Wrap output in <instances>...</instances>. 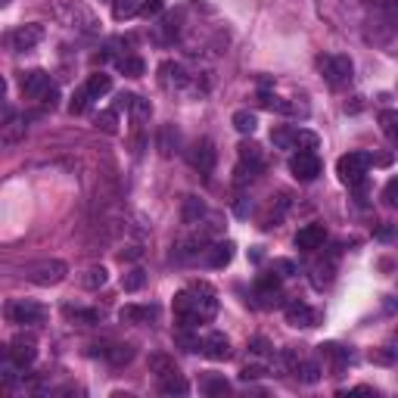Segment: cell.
<instances>
[{
	"label": "cell",
	"instance_id": "cell-30",
	"mask_svg": "<svg viewBox=\"0 0 398 398\" xmlns=\"http://www.w3.org/2000/svg\"><path fill=\"white\" fill-rule=\"evenodd\" d=\"M84 87L91 91V97H93V100H100L103 93H109V91H112V78H109L106 72H93L91 78H87V84H84Z\"/></svg>",
	"mask_w": 398,
	"mask_h": 398
},
{
	"label": "cell",
	"instance_id": "cell-26",
	"mask_svg": "<svg viewBox=\"0 0 398 398\" xmlns=\"http://www.w3.org/2000/svg\"><path fill=\"white\" fill-rule=\"evenodd\" d=\"M106 280H109V271H106L103 265H93V267H87V271H84L81 286H84V290H103Z\"/></svg>",
	"mask_w": 398,
	"mask_h": 398
},
{
	"label": "cell",
	"instance_id": "cell-28",
	"mask_svg": "<svg viewBox=\"0 0 398 398\" xmlns=\"http://www.w3.org/2000/svg\"><path fill=\"white\" fill-rule=\"evenodd\" d=\"M202 215H205L202 199L184 196V209H180V218H184V224H199V218H202Z\"/></svg>",
	"mask_w": 398,
	"mask_h": 398
},
{
	"label": "cell",
	"instance_id": "cell-14",
	"mask_svg": "<svg viewBox=\"0 0 398 398\" xmlns=\"http://www.w3.org/2000/svg\"><path fill=\"white\" fill-rule=\"evenodd\" d=\"M283 314H286V323H290V327H314L317 323V311L311 308V305H305L302 298L286 302Z\"/></svg>",
	"mask_w": 398,
	"mask_h": 398
},
{
	"label": "cell",
	"instance_id": "cell-6",
	"mask_svg": "<svg viewBox=\"0 0 398 398\" xmlns=\"http://www.w3.org/2000/svg\"><path fill=\"white\" fill-rule=\"evenodd\" d=\"M6 358H10V364H16L19 370L31 367V364H35V358H37V342H35V336H25V333L12 336L10 345H6Z\"/></svg>",
	"mask_w": 398,
	"mask_h": 398
},
{
	"label": "cell",
	"instance_id": "cell-48",
	"mask_svg": "<svg viewBox=\"0 0 398 398\" xmlns=\"http://www.w3.org/2000/svg\"><path fill=\"white\" fill-rule=\"evenodd\" d=\"M180 19L178 16H168L165 22H162V31H165V41H171V37H178V31H180Z\"/></svg>",
	"mask_w": 398,
	"mask_h": 398
},
{
	"label": "cell",
	"instance_id": "cell-37",
	"mask_svg": "<svg viewBox=\"0 0 398 398\" xmlns=\"http://www.w3.org/2000/svg\"><path fill=\"white\" fill-rule=\"evenodd\" d=\"M190 330H193V327L178 330V333H174V342H178L184 352H199V348H202V339H199L196 333H190Z\"/></svg>",
	"mask_w": 398,
	"mask_h": 398
},
{
	"label": "cell",
	"instance_id": "cell-44",
	"mask_svg": "<svg viewBox=\"0 0 398 398\" xmlns=\"http://www.w3.org/2000/svg\"><path fill=\"white\" fill-rule=\"evenodd\" d=\"M249 352L258 354V358H267V354H274V348H271V342H267L265 336H255V339L249 342Z\"/></svg>",
	"mask_w": 398,
	"mask_h": 398
},
{
	"label": "cell",
	"instance_id": "cell-1",
	"mask_svg": "<svg viewBox=\"0 0 398 398\" xmlns=\"http://www.w3.org/2000/svg\"><path fill=\"white\" fill-rule=\"evenodd\" d=\"M218 314V292L209 283H190V290L174 296V317L180 327H196V323H209Z\"/></svg>",
	"mask_w": 398,
	"mask_h": 398
},
{
	"label": "cell",
	"instance_id": "cell-32",
	"mask_svg": "<svg viewBox=\"0 0 398 398\" xmlns=\"http://www.w3.org/2000/svg\"><path fill=\"white\" fill-rule=\"evenodd\" d=\"M140 10H143V0H115V3H112V16H115L118 22L137 16Z\"/></svg>",
	"mask_w": 398,
	"mask_h": 398
},
{
	"label": "cell",
	"instance_id": "cell-15",
	"mask_svg": "<svg viewBox=\"0 0 398 398\" xmlns=\"http://www.w3.org/2000/svg\"><path fill=\"white\" fill-rule=\"evenodd\" d=\"M44 41V25H37V22H31V25H19L16 31L10 35V44H12V50H31V47H37V44Z\"/></svg>",
	"mask_w": 398,
	"mask_h": 398
},
{
	"label": "cell",
	"instance_id": "cell-17",
	"mask_svg": "<svg viewBox=\"0 0 398 398\" xmlns=\"http://www.w3.org/2000/svg\"><path fill=\"white\" fill-rule=\"evenodd\" d=\"M199 352L205 354L209 361H227L230 358V339L218 330H211L209 336H202V348Z\"/></svg>",
	"mask_w": 398,
	"mask_h": 398
},
{
	"label": "cell",
	"instance_id": "cell-53",
	"mask_svg": "<svg viewBox=\"0 0 398 398\" xmlns=\"http://www.w3.org/2000/svg\"><path fill=\"white\" fill-rule=\"evenodd\" d=\"M0 3H10V0H0Z\"/></svg>",
	"mask_w": 398,
	"mask_h": 398
},
{
	"label": "cell",
	"instance_id": "cell-31",
	"mask_svg": "<svg viewBox=\"0 0 398 398\" xmlns=\"http://www.w3.org/2000/svg\"><path fill=\"white\" fill-rule=\"evenodd\" d=\"M62 314L75 323H100V311L97 308H75V305H66Z\"/></svg>",
	"mask_w": 398,
	"mask_h": 398
},
{
	"label": "cell",
	"instance_id": "cell-10",
	"mask_svg": "<svg viewBox=\"0 0 398 398\" xmlns=\"http://www.w3.org/2000/svg\"><path fill=\"white\" fill-rule=\"evenodd\" d=\"M321 72H323V78L330 81L333 87H339V84H348L352 81V72H354V66H352V59L348 56H323L321 59Z\"/></svg>",
	"mask_w": 398,
	"mask_h": 398
},
{
	"label": "cell",
	"instance_id": "cell-21",
	"mask_svg": "<svg viewBox=\"0 0 398 398\" xmlns=\"http://www.w3.org/2000/svg\"><path fill=\"white\" fill-rule=\"evenodd\" d=\"M155 146H159V153L165 155V159H171L174 153H180V131L174 128V124H162Z\"/></svg>",
	"mask_w": 398,
	"mask_h": 398
},
{
	"label": "cell",
	"instance_id": "cell-7",
	"mask_svg": "<svg viewBox=\"0 0 398 398\" xmlns=\"http://www.w3.org/2000/svg\"><path fill=\"white\" fill-rule=\"evenodd\" d=\"M56 12H59L62 19H66L68 25H75V28L81 31H97V16H93L91 10H87L81 0H62L59 6H56Z\"/></svg>",
	"mask_w": 398,
	"mask_h": 398
},
{
	"label": "cell",
	"instance_id": "cell-27",
	"mask_svg": "<svg viewBox=\"0 0 398 398\" xmlns=\"http://www.w3.org/2000/svg\"><path fill=\"white\" fill-rule=\"evenodd\" d=\"M159 392L162 395H187V392H190V383H187L180 373H171V377L159 379Z\"/></svg>",
	"mask_w": 398,
	"mask_h": 398
},
{
	"label": "cell",
	"instance_id": "cell-41",
	"mask_svg": "<svg viewBox=\"0 0 398 398\" xmlns=\"http://www.w3.org/2000/svg\"><path fill=\"white\" fill-rule=\"evenodd\" d=\"M97 128L103 131V134H118V115L115 109H103L97 115Z\"/></svg>",
	"mask_w": 398,
	"mask_h": 398
},
{
	"label": "cell",
	"instance_id": "cell-16",
	"mask_svg": "<svg viewBox=\"0 0 398 398\" xmlns=\"http://www.w3.org/2000/svg\"><path fill=\"white\" fill-rule=\"evenodd\" d=\"M323 240H327V227L323 224H305V227H298L296 234V249H302V252H314V249L323 246Z\"/></svg>",
	"mask_w": 398,
	"mask_h": 398
},
{
	"label": "cell",
	"instance_id": "cell-47",
	"mask_svg": "<svg viewBox=\"0 0 398 398\" xmlns=\"http://www.w3.org/2000/svg\"><path fill=\"white\" fill-rule=\"evenodd\" d=\"M383 199H386V202H389V205H395V209H398V178H392L389 184H386Z\"/></svg>",
	"mask_w": 398,
	"mask_h": 398
},
{
	"label": "cell",
	"instance_id": "cell-20",
	"mask_svg": "<svg viewBox=\"0 0 398 398\" xmlns=\"http://www.w3.org/2000/svg\"><path fill=\"white\" fill-rule=\"evenodd\" d=\"M234 252H236V246L230 240L211 243L209 252H205V265H209V267H227L230 261H234Z\"/></svg>",
	"mask_w": 398,
	"mask_h": 398
},
{
	"label": "cell",
	"instance_id": "cell-49",
	"mask_svg": "<svg viewBox=\"0 0 398 398\" xmlns=\"http://www.w3.org/2000/svg\"><path fill=\"white\" fill-rule=\"evenodd\" d=\"M274 271H277L280 277H292V274H296V265H292L290 258H277L274 261Z\"/></svg>",
	"mask_w": 398,
	"mask_h": 398
},
{
	"label": "cell",
	"instance_id": "cell-46",
	"mask_svg": "<svg viewBox=\"0 0 398 398\" xmlns=\"http://www.w3.org/2000/svg\"><path fill=\"white\" fill-rule=\"evenodd\" d=\"M258 377H267V367L265 364H246L240 370V379H246V383H249V379H258Z\"/></svg>",
	"mask_w": 398,
	"mask_h": 398
},
{
	"label": "cell",
	"instance_id": "cell-29",
	"mask_svg": "<svg viewBox=\"0 0 398 398\" xmlns=\"http://www.w3.org/2000/svg\"><path fill=\"white\" fill-rule=\"evenodd\" d=\"M199 389H202L209 398H221V395L230 392V383L224 377H215V373H211V377H205L202 383H199Z\"/></svg>",
	"mask_w": 398,
	"mask_h": 398
},
{
	"label": "cell",
	"instance_id": "cell-13",
	"mask_svg": "<svg viewBox=\"0 0 398 398\" xmlns=\"http://www.w3.org/2000/svg\"><path fill=\"white\" fill-rule=\"evenodd\" d=\"M255 298H258V305H274L280 298V274L267 271V274H258V280H255Z\"/></svg>",
	"mask_w": 398,
	"mask_h": 398
},
{
	"label": "cell",
	"instance_id": "cell-24",
	"mask_svg": "<svg viewBox=\"0 0 398 398\" xmlns=\"http://www.w3.org/2000/svg\"><path fill=\"white\" fill-rule=\"evenodd\" d=\"M146 364H149V373H155L159 379H165V377H171V373H178V364H174V358H171V354H165V352H153Z\"/></svg>",
	"mask_w": 398,
	"mask_h": 398
},
{
	"label": "cell",
	"instance_id": "cell-8",
	"mask_svg": "<svg viewBox=\"0 0 398 398\" xmlns=\"http://www.w3.org/2000/svg\"><path fill=\"white\" fill-rule=\"evenodd\" d=\"M209 252V234H193V236H187V240H178L174 243V249H171V258L178 261V265H190V261H196L199 255H205Z\"/></svg>",
	"mask_w": 398,
	"mask_h": 398
},
{
	"label": "cell",
	"instance_id": "cell-42",
	"mask_svg": "<svg viewBox=\"0 0 398 398\" xmlns=\"http://www.w3.org/2000/svg\"><path fill=\"white\" fill-rule=\"evenodd\" d=\"M131 115H134V122H146L149 115H153V106H149V100H143V97H137L134 93V100H131Z\"/></svg>",
	"mask_w": 398,
	"mask_h": 398
},
{
	"label": "cell",
	"instance_id": "cell-2",
	"mask_svg": "<svg viewBox=\"0 0 398 398\" xmlns=\"http://www.w3.org/2000/svg\"><path fill=\"white\" fill-rule=\"evenodd\" d=\"M22 93L28 100H37V103L47 106V109H53L56 100H59V87H56L53 78H50L47 72H41V68H35V72H28L22 78Z\"/></svg>",
	"mask_w": 398,
	"mask_h": 398
},
{
	"label": "cell",
	"instance_id": "cell-38",
	"mask_svg": "<svg viewBox=\"0 0 398 398\" xmlns=\"http://www.w3.org/2000/svg\"><path fill=\"white\" fill-rule=\"evenodd\" d=\"M118 68H122L128 78H140V75L146 72V62H143L140 56H122V59H118Z\"/></svg>",
	"mask_w": 398,
	"mask_h": 398
},
{
	"label": "cell",
	"instance_id": "cell-11",
	"mask_svg": "<svg viewBox=\"0 0 398 398\" xmlns=\"http://www.w3.org/2000/svg\"><path fill=\"white\" fill-rule=\"evenodd\" d=\"M290 171H292V178H296V180H302V184H311V180L321 174V159H317V153L298 149V153L290 159Z\"/></svg>",
	"mask_w": 398,
	"mask_h": 398
},
{
	"label": "cell",
	"instance_id": "cell-35",
	"mask_svg": "<svg viewBox=\"0 0 398 398\" xmlns=\"http://www.w3.org/2000/svg\"><path fill=\"white\" fill-rule=\"evenodd\" d=\"M91 103H93L91 91H87V87H78V91L72 93V103H68V112H72V115H84V112L91 109Z\"/></svg>",
	"mask_w": 398,
	"mask_h": 398
},
{
	"label": "cell",
	"instance_id": "cell-51",
	"mask_svg": "<svg viewBox=\"0 0 398 398\" xmlns=\"http://www.w3.org/2000/svg\"><path fill=\"white\" fill-rule=\"evenodd\" d=\"M249 211H252V205H249L246 199H240V202H236V215H240V218H246Z\"/></svg>",
	"mask_w": 398,
	"mask_h": 398
},
{
	"label": "cell",
	"instance_id": "cell-9",
	"mask_svg": "<svg viewBox=\"0 0 398 398\" xmlns=\"http://www.w3.org/2000/svg\"><path fill=\"white\" fill-rule=\"evenodd\" d=\"M187 159H190V165L196 168L199 174H211L215 171V162H218V149H215V143H211L209 137H199V140H193Z\"/></svg>",
	"mask_w": 398,
	"mask_h": 398
},
{
	"label": "cell",
	"instance_id": "cell-33",
	"mask_svg": "<svg viewBox=\"0 0 398 398\" xmlns=\"http://www.w3.org/2000/svg\"><path fill=\"white\" fill-rule=\"evenodd\" d=\"M379 128L392 143H398V109H383L379 112Z\"/></svg>",
	"mask_w": 398,
	"mask_h": 398
},
{
	"label": "cell",
	"instance_id": "cell-50",
	"mask_svg": "<svg viewBox=\"0 0 398 398\" xmlns=\"http://www.w3.org/2000/svg\"><path fill=\"white\" fill-rule=\"evenodd\" d=\"M162 10V0H143V10L140 16H155V12Z\"/></svg>",
	"mask_w": 398,
	"mask_h": 398
},
{
	"label": "cell",
	"instance_id": "cell-45",
	"mask_svg": "<svg viewBox=\"0 0 398 398\" xmlns=\"http://www.w3.org/2000/svg\"><path fill=\"white\" fill-rule=\"evenodd\" d=\"M280 361H283V367H286L290 373H296L298 364H302V358H298L296 348H283V352H280Z\"/></svg>",
	"mask_w": 398,
	"mask_h": 398
},
{
	"label": "cell",
	"instance_id": "cell-3",
	"mask_svg": "<svg viewBox=\"0 0 398 398\" xmlns=\"http://www.w3.org/2000/svg\"><path fill=\"white\" fill-rule=\"evenodd\" d=\"M66 274H68V265L62 258H41L25 267V280L35 286H56L66 280Z\"/></svg>",
	"mask_w": 398,
	"mask_h": 398
},
{
	"label": "cell",
	"instance_id": "cell-18",
	"mask_svg": "<svg viewBox=\"0 0 398 398\" xmlns=\"http://www.w3.org/2000/svg\"><path fill=\"white\" fill-rule=\"evenodd\" d=\"M159 317V308L155 305H124L118 311V321L122 323H149Z\"/></svg>",
	"mask_w": 398,
	"mask_h": 398
},
{
	"label": "cell",
	"instance_id": "cell-34",
	"mask_svg": "<svg viewBox=\"0 0 398 398\" xmlns=\"http://www.w3.org/2000/svg\"><path fill=\"white\" fill-rule=\"evenodd\" d=\"M230 122H234V128L240 131V134H255V128H258V118H255L249 109H236Z\"/></svg>",
	"mask_w": 398,
	"mask_h": 398
},
{
	"label": "cell",
	"instance_id": "cell-5",
	"mask_svg": "<svg viewBox=\"0 0 398 398\" xmlns=\"http://www.w3.org/2000/svg\"><path fill=\"white\" fill-rule=\"evenodd\" d=\"M6 321L19 323V327H37V323L47 321V308L31 302V298H12L6 305Z\"/></svg>",
	"mask_w": 398,
	"mask_h": 398
},
{
	"label": "cell",
	"instance_id": "cell-36",
	"mask_svg": "<svg viewBox=\"0 0 398 398\" xmlns=\"http://www.w3.org/2000/svg\"><path fill=\"white\" fill-rule=\"evenodd\" d=\"M271 143L277 149H296V128H274Z\"/></svg>",
	"mask_w": 398,
	"mask_h": 398
},
{
	"label": "cell",
	"instance_id": "cell-52",
	"mask_svg": "<svg viewBox=\"0 0 398 398\" xmlns=\"http://www.w3.org/2000/svg\"><path fill=\"white\" fill-rule=\"evenodd\" d=\"M392 234H395V227H392V224H383V227L377 230V236H379V240H389Z\"/></svg>",
	"mask_w": 398,
	"mask_h": 398
},
{
	"label": "cell",
	"instance_id": "cell-40",
	"mask_svg": "<svg viewBox=\"0 0 398 398\" xmlns=\"http://www.w3.org/2000/svg\"><path fill=\"white\" fill-rule=\"evenodd\" d=\"M296 377L302 379V383H317V379H321V364H317V361H302V364H298V370H296Z\"/></svg>",
	"mask_w": 398,
	"mask_h": 398
},
{
	"label": "cell",
	"instance_id": "cell-12",
	"mask_svg": "<svg viewBox=\"0 0 398 398\" xmlns=\"http://www.w3.org/2000/svg\"><path fill=\"white\" fill-rule=\"evenodd\" d=\"M159 84L165 91H184V87H190V75H187V68L180 62L165 59L159 66Z\"/></svg>",
	"mask_w": 398,
	"mask_h": 398
},
{
	"label": "cell",
	"instance_id": "cell-22",
	"mask_svg": "<svg viewBox=\"0 0 398 398\" xmlns=\"http://www.w3.org/2000/svg\"><path fill=\"white\" fill-rule=\"evenodd\" d=\"M321 358L330 364L333 377H339V373L345 370V364H348V352H345L342 345H336V342H327V345H321Z\"/></svg>",
	"mask_w": 398,
	"mask_h": 398
},
{
	"label": "cell",
	"instance_id": "cell-39",
	"mask_svg": "<svg viewBox=\"0 0 398 398\" xmlns=\"http://www.w3.org/2000/svg\"><path fill=\"white\" fill-rule=\"evenodd\" d=\"M143 283H146V274H143L140 267H131L128 274H122V290L124 292H137Z\"/></svg>",
	"mask_w": 398,
	"mask_h": 398
},
{
	"label": "cell",
	"instance_id": "cell-19",
	"mask_svg": "<svg viewBox=\"0 0 398 398\" xmlns=\"http://www.w3.org/2000/svg\"><path fill=\"white\" fill-rule=\"evenodd\" d=\"M0 140L6 143V146H12V143H19L25 137V118H19L12 109H6V115H3V124H0Z\"/></svg>",
	"mask_w": 398,
	"mask_h": 398
},
{
	"label": "cell",
	"instance_id": "cell-4",
	"mask_svg": "<svg viewBox=\"0 0 398 398\" xmlns=\"http://www.w3.org/2000/svg\"><path fill=\"white\" fill-rule=\"evenodd\" d=\"M370 162H373L370 153H345V155H339V162H336V174H339L342 184L361 187V184H364V178H367Z\"/></svg>",
	"mask_w": 398,
	"mask_h": 398
},
{
	"label": "cell",
	"instance_id": "cell-43",
	"mask_svg": "<svg viewBox=\"0 0 398 398\" xmlns=\"http://www.w3.org/2000/svg\"><path fill=\"white\" fill-rule=\"evenodd\" d=\"M296 149H308V153H314V149H317V134H314V131L296 128Z\"/></svg>",
	"mask_w": 398,
	"mask_h": 398
},
{
	"label": "cell",
	"instance_id": "cell-25",
	"mask_svg": "<svg viewBox=\"0 0 398 398\" xmlns=\"http://www.w3.org/2000/svg\"><path fill=\"white\" fill-rule=\"evenodd\" d=\"M103 354H106V361L109 364H115V367H124V364H131L134 361V345H128V342H118V345H109V348H103Z\"/></svg>",
	"mask_w": 398,
	"mask_h": 398
},
{
	"label": "cell",
	"instance_id": "cell-23",
	"mask_svg": "<svg viewBox=\"0 0 398 398\" xmlns=\"http://www.w3.org/2000/svg\"><path fill=\"white\" fill-rule=\"evenodd\" d=\"M236 153H240V162L243 165H249L252 171H261L265 168V155H261V146L252 140H243L240 146H236Z\"/></svg>",
	"mask_w": 398,
	"mask_h": 398
}]
</instances>
